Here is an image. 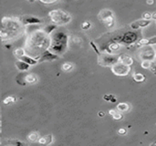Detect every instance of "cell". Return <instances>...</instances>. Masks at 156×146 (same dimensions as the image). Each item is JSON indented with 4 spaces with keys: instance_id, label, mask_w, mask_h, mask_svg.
I'll return each instance as SVG.
<instances>
[{
    "instance_id": "6da1fadb",
    "label": "cell",
    "mask_w": 156,
    "mask_h": 146,
    "mask_svg": "<svg viewBox=\"0 0 156 146\" xmlns=\"http://www.w3.org/2000/svg\"><path fill=\"white\" fill-rule=\"evenodd\" d=\"M50 44V35H48L44 30L37 29L29 34L26 42V52L34 58L39 56L43 51L48 49Z\"/></svg>"
},
{
    "instance_id": "7a4b0ae2",
    "label": "cell",
    "mask_w": 156,
    "mask_h": 146,
    "mask_svg": "<svg viewBox=\"0 0 156 146\" xmlns=\"http://www.w3.org/2000/svg\"><path fill=\"white\" fill-rule=\"evenodd\" d=\"M69 36L62 29H55L50 34V44L48 50L52 53L60 56L64 54L68 48Z\"/></svg>"
},
{
    "instance_id": "3957f363",
    "label": "cell",
    "mask_w": 156,
    "mask_h": 146,
    "mask_svg": "<svg viewBox=\"0 0 156 146\" xmlns=\"http://www.w3.org/2000/svg\"><path fill=\"white\" fill-rule=\"evenodd\" d=\"M142 33L138 30H127V31H122L117 32L116 34L112 35V37L111 40H113L120 45H125L130 46L134 43H136L140 38H142Z\"/></svg>"
},
{
    "instance_id": "277c9868",
    "label": "cell",
    "mask_w": 156,
    "mask_h": 146,
    "mask_svg": "<svg viewBox=\"0 0 156 146\" xmlns=\"http://www.w3.org/2000/svg\"><path fill=\"white\" fill-rule=\"evenodd\" d=\"M48 16L51 22L57 26H64L71 21V16L62 9L51 10L48 13Z\"/></svg>"
},
{
    "instance_id": "5b68a950",
    "label": "cell",
    "mask_w": 156,
    "mask_h": 146,
    "mask_svg": "<svg viewBox=\"0 0 156 146\" xmlns=\"http://www.w3.org/2000/svg\"><path fill=\"white\" fill-rule=\"evenodd\" d=\"M119 57L120 55L117 54L101 52V54L98 55V63L102 67H112L119 62Z\"/></svg>"
},
{
    "instance_id": "8992f818",
    "label": "cell",
    "mask_w": 156,
    "mask_h": 146,
    "mask_svg": "<svg viewBox=\"0 0 156 146\" xmlns=\"http://www.w3.org/2000/svg\"><path fill=\"white\" fill-rule=\"evenodd\" d=\"M100 20L103 23V25L108 28L112 29L114 27L115 19H114V14L110 9H103L101 10L98 15Z\"/></svg>"
},
{
    "instance_id": "52a82bcc",
    "label": "cell",
    "mask_w": 156,
    "mask_h": 146,
    "mask_svg": "<svg viewBox=\"0 0 156 146\" xmlns=\"http://www.w3.org/2000/svg\"><path fill=\"white\" fill-rule=\"evenodd\" d=\"M112 69V72L119 77H125L127 75L130 74L131 70H132V66H127L124 65L121 62H117L116 64H114L113 66L111 67Z\"/></svg>"
},
{
    "instance_id": "ba28073f",
    "label": "cell",
    "mask_w": 156,
    "mask_h": 146,
    "mask_svg": "<svg viewBox=\"0 0 156 146\" xmlns=\"http://www.w3.org/2000/svg\"><path fill=\"white\" fill-rule=\"evenodd\" d=\"M140 58L143 60L154 61V59H156L155 49L151 45H147V46L142 47L141 50H140Z\"/></svg>"
},
{
    "instance_id": "9c48e42d",
    "label": "cell",
    "mask_w": 156,
    "mask_h": 146,
    "mask_svg": "<svg viewBox=\"0 0 156 146\" xmlns=\"http://www.w3.org/2000/svg\"><path fill=\"white\" fill-rule=\"evenodd\" d=\"M20 22L22 23L23 26H31V25H37L41 24L42 21L37 16H31V15H24L20 18Z\"/></svg>"
},
{
    "instance_id": "30bf717a",
    "label": "cell",
    "mask_w": 156,
    "mask_h": 146,
    "mask_svg": "<svg viewBox=\"0 0 156 146\" xmlns=\"http://www.w3.org/2000/svg\"><path fill=\"white\" fill-rule=\"evenodd\" d=\"M59 56L52 53L51 51H49L48 49H46L45 51H43L40 55H39V59H38V62H45V61H54L56 59H58Z\"/></svg>"
},
{
    "instance_id": "8fae6325",
    "label": "cell",
    "mask_w": 156,
    "mask_h": 146,
    "mask_svg": "<svg viewBox=\"0 0 156 146\" xmlns=\"http://www.w3.org/2000/svg\"><path fill=\"white\" fill-rule=\"evenodd\" d=\"M151 24V20H147V19H138L134 22H133L131 24V28L133 29V30H138L140 28H143V27H148L149 25Z\"/></svg>"
},
{
    "instance_id": "7c38bea8",
    "label": "cell",
    "mask_w": 156,
    "mask_h": 146,
    "mask_svg": "<svg viewBox=\"0 0 156 146\" xmlns=\"http://www.w3.org/2000/svg\"><path fill=\"white\" fill-rule=\"evenodd\" d=\"M38 59H39V56L34 58V57H31V56H29V55H24V56L20 57V58L17 59H20V60H22V61H24V62L29 64L30 66H33V65H36V64L38 63Z\"/></svg>"
},
{
    "instance_id": "4fadbf2b",
    "label": "cell",
    "mask_w": 156,
    "mask_h": 146,
    "mask_svg": "<svg viewBox=\"0 0 156 146\" xmlns=\"http://www.w3.org/2000/svg\"><path fill=\"white\" fill-rule=\"evenodd\" d=\"M15 66H16V68L19 71H21V72L27 71V70L29 69V68H30V65H29V64H27V63H26V62L20 60V59H16V60L15 61Z\"/></svg>"
},
{
    "instance_id": "5bb4252c",
    "label": "cell",
    "mask_w": 156,
    "mask_h": 146,
    "mask_svg": "<svg viewBox=\"0 0 156 146\" xmlns=\"http://www.w3.org/2000/svg\"><path fill=\"white\" fill-rule=\"evenodd\" d=\"M119 62L127 66H132L133 64V59L127 54H121L119 57Z\"/></svg>"
},
{
    "instance_id": "9a60e30c",
    "label": "cell",
    "mask_w": 156,
    "mask_h": 146,
    "mask_svg": "<svg viewBox=\"0 0 156 146\" xmlns=\"http://www.w3.org/2000/svg\"><path fill=\"white\" fill-rule=\"evenodd\" d=\"M37 81V77L35 74L29 73V74L23 75V84L24 85H26L27 83V84H33Z\"/></svg>"
},
{
    "instance_id": "2e32d148",
    "label": "cell",
    "mask_w": 156,
    "mask_h": 146,
    "mask_svg": "<svg viewBox=\"0 0 156 146\" xmlns=\"http://www.w3.org/2000/svg\"><path fill=\"white\" fill-rule=\"evenodd\" d=\"M53 142V135L52 134H48L46 136H42V137H39L37 143L39 144H44V145H48L50 144H52Z\"/></svg>"
},
{
    "instance_id": "e0dca14e",
    "label": "cell",
    "mask_w": 156,
    "mask_h": 146,
    "mask_svg": "<svg viewBox=\"0 0 156 146\" xmlns=\"http://www.w3.org/2000/svg\"><path fill=\"white\" fill-rule=\"evenodd\" d=\"M130 105L126 102H121L117 105V111L120 112H127L130 111Z\"/></svg>"
},
{
    "instance_id": "ac0fdd59",
    "label": "cell",
    "mask_w": 156,
    "mask_h": 146,
    "mask_svg": "<svg viewBox=\"0 0 156 146\" xmlns=\"http://www.w3.org/2000/svg\"><path fill=\"white\" fill-rule=\"evenodd\" d=\"M109 114L116 121H120V120H122L123 118V115L122 114V112L116 111V110H110L109 111Z\"/></svg>"
},
{
    "instance_id": "d6986e66",
    "label": "cell",
    "mask_w": 156,
    "mask_h": 146,
    "mask_svg": "<svg viewBox=\"0 0 156 146\" xmlns=\"http://www.w3.org/2000/svg\"><path fill=\"white\" fill-rule=\"evenodd\" d=\"M133 79L135 82H138V83H142V82H144L145 80H146V77L145 75L142 74V73H134L133 75Z\"/></svg>"
},
{
    "instance_id": "ffe728a7",
    "label": "cell",
    "mask_w": 156,
    "mask_h": 146,
    "mask_svg": "<svg viewBox=\"0 0 156 146\" xmlns=\"http://www.w3.org/2000/svg\"><path fill=\"white\" fill-rule=\"evenodd\" d=\"M57 25H55V24H49V25H47L44 28H43V30H44V32L46 33V34H48V35H50L56 28H57Z\"/></svg>"
},
{
    "instance_id": "44dd1931",
    "label": "cell",
    "mask_w": 156,
    "mask_h": 146,
    "mask_svg": "<svg viewBox=\"0 0 156 146\" xmlns=\"http://www.w3.org/2000/svg\"><path fill=\"white\" fill-rule=\"evenodd\" d=\"M27 139H28V141H30L31 143H36V142L38 141L39 135H38V134H37V132H32V133H30V134H28Z\"/></svg>"
},
{
    "instance_id": "7402d4cb",
    "label": "cell",
    "mask_w": 156,
    "mask_h": 146,
    "mask_svg": "<svg viewBox=\"0 0 156 146\" xmlns=\"http://www.w3.org/2000/svg\"><path fill=\"white\" fill-rule=\"evenodd\" d=\"M61 69L64 72H69L73 69V64L70 62H65L61 66Z\"/></svg>"
},
{
    "instance_id": "603a6c76",
    "label": "cell",
    "mask_w": 156,
    "mask_h": 146,
    "mask_svg": "<svg viewBox=\"0 0 156 146\" xmlns=\"http://www.w3.org/2000/svg\"><path fill=\"white\" fill-rule=\"evenodd\" d=\"M24 55H26V49H24L22 48H18L16 50H14V56L16 59H19L20 57H22Z\"/></svg>"
},
{
    "instance_id": "cb8c5ba5",
    "label": "cell",
    "mask_w": 156,
    "mask_h": 146,
    "mask_svg": "<svg viewBox=\"0 0 156 146\" xmlns=\"http://www.w3.org/2000/svg\"><path fill=\"white\" fill-rule=\"evenodd\" d=\"M15 102H16V98L14 96H8L3 101V103L5 105H10V104L15 103Z\"/></svg>"
},
{
    "instance_id": "d4e9b609",
    "label": "cell",
    "mask_w": 156,
    "mask_h": 146,
    "mask_svg": "<svg viewBox=\"0 0 156 146\" xmlns=\"http://www.w3.org/2000/svg\"><path fill=\"white\" fill-rule=\"evenodd\" d=\"M103 100H105L106 101H110V102H114V101H116V98L114 97V95H112V94L104 95V96H103Z\"/></svg>"
},
{
    "instance_id": "484cf974",
    "label": "cell",
    "mask_w": 156,
    "mask_h": 146,
    "mask_svg": "<svg viewBox=\"0 0 156 146\" xmlns=\"http://www.w3.org/2000/svg\"><path fill=\"white\" fill-rule=\"evenodd\" d=\"M150 65H151L150 60H143V62H142V68L144 69H149Z\"/></svg>"
},
{
    "instance_id": "4316f807",
    "label": "cell",
    "mask_w": 156,
    "mask_h": 146,
    "mask_svg": "<svg viewBox=\"0 0 156 146\" xmlns=\"http://www.w3.org/2000/svg\"><path fill=\"white\" fill-rule=\"evenodd\" d=\"M90 27H91V24H90V22H89V21H84V22L81 24V28H82L83 30H87V29H89Z\"/></svg>"
},
{
    "instance_id": "83f0119b",
    "label": "cell",
    "mask_w": 156,
    "mask_h": 146,
    "mask_svg": "<svg viewBox=\"0 0 156 146\" xmlns=\"http://www.w3.org/2000/svg\"><path fill=\"white\" fill-rule=\"evenodd\" d=\"M150 71L152 73H154V75H156V65L155 63H154L153 61H151V65H150V68H149Z\"/></svg>"
},
{
    "instance_id": "f1b7e54d",
    "label": "cell",
    "mask_w": 156,
    "mask_h": 146,
    "mask_svg": "<svg viewBox=\"0 0 156 146\" xmlns=\"http://www.w3.org/2000/svg\"><path fill=\"white\" fill-rule=\"evenodd\" d=\"M143 18L144 19H147V20H151L152 19V13H150V12H144L143 14Z\"/></svg>"
},
{
    "instance_id": "f546056e",
    "label": "cell",
    "mask_w": 156,
    "mask_h": 146,
    "mask_svg": "<svg viewBox=\"0 0 156 146\" xmlns=\"http://www.w3.org/2000/svg\"><path fill=\"white\" fill-rule=\"evenodd\" d=\"M148 45H156V36L155 37H153L151 38H148Z\"/></svg>"
},
{
    "instance_id": "4dcf8cb0",
    "label": "cell",
    "mask_w": 156,
    "mask_h": 146,
    "mask_svg": "<svg viewBox=\"0 0 156 146\" xmlns=\"http://www.w3.org/2000/svg\"><path fill=\"white\" fill-rule=\"evenodd\" d=\"M41 3H43V4H46V5H50V4H54V3H56L57 1H58V0H39Z\"/></svg>"
},
{
    "instance_id": "1f68e13d",
    "label": "cell",
    "mask_w": 156,
    "mask_h": 146,
    "mask_svg": "<svg viewBox=\"0 0 156 146\" xmlns=\"http://www.w3.org/2000/svg\"><path fill=\"white\" fill-rule=\"evenodd\" d=\"M90 46L92 47V48H93V49L95 50V52L97 53V55H100V54H101V52L99 51V49H98L97 46H96V45L94 44V42H93V41H90Z\"/></svg>"
},
{
    "instance_id": "d6a6232c",
    "label": "cell",
    "mask_w": 156,
    "mask_h": 146,
    "mask_svg": "<svg viewBox=\"0 0 156 146\" xmlns=\"http://www.w3.org/2000/svg\"><path fill=\"white\" fill-rule=\"evenodd\" d=\"M118 134H121V135H125L127 134V130L125 128H121L118 130Z\"/></svg>"
},
{
    "instance_id": "836d02e7",
    "label": "cell",
    "mask_w": 156,
    "mask_h": 146,
    "mask_svg": "<svg viewBox=\"0 0 156 146\" xmlns=\"http://www.w3.org/2000/svg\"><path fill=\"white\" fill-rule=\"evenodd\" d=\"M146 3L148 5H154V0H146Z\"/></svg>"
},
{
    "instance_id": "e575fe53",
    "label": "cell",
    "mask_w": 156,
    "mask_h": 146,
    "mask_svg": "<svg viewBox=\"0 0 156 146\" xmlns=\"http://www.w3.org/2000/svg\"><path fill=\"white\" fill-rule=\"evenodd\" d=\"M152 19L156 20V11L155 12H154V13H152Z\"/></svg>"
},
{
    "instance_id": "d590c367",
    "label": "cell",
    "mask_w": 156,
    "mask_h": 146,
    "mask_svg": "<svg viewBox=\"0 0 156 146\" xmlns=\"http://www.w3.org/2000/svg\"><path fill=\"white\" fill-rule=\"evenodd\" d=\"M104 115H105V113H104L103 112H99V116H100V117H103Z\"/></svg>"
},
{
    "instance_id": "8d00e7d4",
    "label": "cell",
    "mask_w": 156,
    "mask_h": 146,
    "mask_svg": "<svg viewBox=\"0 0 156 146\" xmlns=\"http://www.w3.org/2000/svg\"><path fill=\"white\" fill-rule=\"evenodd\" d=\"M28 2H30V3H33V2H35L36 0H27Z\"/></svg>"
},
{
    "instance_id": "74e56055",
    "label": "cell",
    "mask_w": 156,
    "mask_h": 146,
    "mask_svg": "<svg viewBox=\"0 0 156 146\" xmlns=\"http://www.w3.org/2000/svg\"><path fill=\"white\" fill-rule=\"evenodd\" d=\"M155 25H156V20H155Z\"/></svg>"
},
{
    "instance_id": "f35d334b",
    "label": "cell",
    "mask_w": 156,
    "mask_h": 146,
    "mask_svg": "<svg viewBox=\"0 0 156 146\" xmlns=\"http://www.w3.org/2000/svg\"><path fill=\"white\" fill-rule=\"evenodd\" d=\"M155 144H156V143H155Z\"/></svg>"
}]
</instances>
